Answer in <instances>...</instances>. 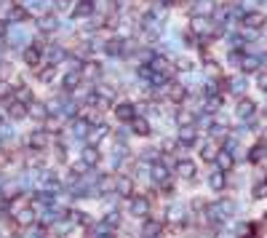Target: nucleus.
Here are the masks:
<instances>
[{"mask_svg":"<svg viewBox=\"0 0 267 238\" xmlns=\"http://www.w3.org/2000/svg\"><path fill=\"white\" fill-rule=\"evenodd\" d=\"M152 209V204H150V198L147 196H131L128 198V212H131V217H147Z\"/></svg>","mask_w":267,"mask_h":238,"instance_id":"f257e3e1","label":"nucleus"},{"mask_svg":"<svg viewBox=\"0 0 267 238\" xmlns=\"http://www.w3.org/2000/svg\"><path fill=\"white\" fill-rule=\"evenodd\" d=\"M150 176H152L155 185H163V182L171 180V172H168V166L163 164V160H155V164H150Z\"/></svg>","mask_w":267,"mask_h":238,"instance_id":"f03ea898","label":"nucleus"},{"mask_svg":"<svg viewBox=\"0 0 267 238\" xmlns=\"http://www.w3.org/2000/svg\"><path fill=\"white\" fill-rule=\"evenodd\" d=\"M27 144H30V150H32V152L46 150V144H48V134H46V128H35V132L30 134Z\"/></svg>","mask_w":267,"mask_h":238,"instance_id":"7ed1b4c3","label":"nucleus"},{"mask_svg":"<svg viewBox=\"0 0 267 238\" xmlns=\"http://www.w3.org/2000/svg\"><path fill=\"white\" fill-rule=\"evenodd\" d=\"M112 190H115L118 198H131L134 196V180H131V176H118Z\"/></svg>","mask_w":267,"mask_h":238,"instance_id":"20e7f679","label":"nucleus"},{"mask_svg":"<svg viewBox=\"0 0 267 238\" xmlns=\"http://www.w3.org/2000/svg\"><path fill=\"white\" fill-rule=\"evenodd\" d=\"M176 174L179 176H184V180H192L195 174H198V166H195V160H190V158H182V160H176Z\"/></svg>","mask_w":267,"mask_h":238,"instance_id":"39448f33","label":"nucleus"},{"mask_svg":"<svg viewBox=\"0 0 267 238\" xmlns=\"http://www.w3.org/2000/svg\"><path fill=\"white\" fill-rule=\"evenodd\" d=\"M163 233V222L160 220H147L142 225V238H160Z\"/></svg>","mask_w":267,"mask_h":238,"instance_id":"423d86ee","label":"nucleus"},{"mask_svg":"<svg viewBox=\"0 0 267 238\" xmlns=\"http://www.w3.org/2000/svg\"><path fill=\"white\" fill-rule=\"evenodd\" d=\"M214 160H216V168H219V172H224V174L235 166V156H232V152H227V150H219Z\"/></svg>","mask_w":267,"mask_h":238,"instance_id":"0eeeda50","label":"nucleus"},{"mask_svg":"<svg viewBox=\"0 0 267 238\" xmlns=\"http://www.w3.org/2000/svg\"><path fill=\"white\" fill-rule=\"evenodd\" d=\"M115 115H118V120H123V124H131V120L136 118V107L128 104V102H123V104L115 107Z\"/></svg>","mask_w":267,"mask_h":238,"instance_id":"6e6552de","label":"nucleus"},{"mask_svg":"<svg viewBox=\"0 0 267 238\" xmlns=\"http://www.w3.org/2000/svg\"><path fill=\"white\" fill-rule=\"evenodd\" d=\"M176 142L182 144V148H192V144L198 142V132H195L192 126H187V128H179V136H176Z\"/></svg>","mask_w":267,"mask_h":238,"instance_id":"1a4fd4ad","label":"nucleus"},{"mask_svg":"<svg viewBox=\"0 0 267 238\" xmlns=\"http://www.w3.org/2000/svg\"><path fill=\"white\" fill-rule=\"evenodd\" d=\"M16 222L22 228H32L35 225V209L32 206H22V209L16 212Z\"/></svg>","mask_w":267,"mask_h":238,"instance_id":"9d476101","label":"nucleus"},{"mask_svg":"<svg viewBox=\"0 0 267 238\" xmlns=\"http://www.w3.org/2000/svg\"><path fill=\"white\" fill-rule=\"evenodd\" d=\"M254 112H256V104L251 102V99H240V102H238V118L240 120H251V118H254Z\"/></svg>","mask_w":267,"mask_h":238,"instance_id":"9b49d317","label":"nucleus"},{"mask_svg":"<svg viewBox=\"0 0 267 238\" xmlns=\"http://www.w3.org/2000/svg\"><path fill=\"white\" fill-rule=\"evenodd\" d=\"M224 185H227V176H224V172H219V168H214V172L208 174V188L211 190H224Z\"/></svg>","mask_w":267,"mask_h":238,"instance_id":"f8f14e48","label":"nucleus"},{"mask_svg":"<svg viewBox=\"0 0 267 238\" xmlns=\"http://www.w3.org/2000/svg\"><path fill=\"white\" fill-rule=\"evenodd\" d=\"M40 56H43V48H40V46H30V48L24 51V62H27L30 67H38V64H40Z\"/></svg>","mask_w":267,"mask_h":238,"instance_id":"ddd939ff","label":"nucleus"},{"mask_svg":"<svg viewBox=\"0 0 267 238\" xmlns=\"http://www.w3.org/2000/svg\"><path fill=\"white\" fill-rule=\"evenodd\" d=\"M264 16H262V14H256V11H251V14H243V24H246L248 30H259V27H262L264 24Z\"/></svg>","mask_w":267,"mask_h":238,"instance_id":"4468645a","label":"nucleus"},{"mask_svg":"<svg viewBox=\"0 0 267 238\" xmlns=\"http://www.w3.org/2000/svg\"><path fill=\"white\" fill-rule=\"evenodd\" d=\"M80 80H83V75H80V70H72V72H67L64 75V91H75L78 86H80Z\"/></svg>","mask_w":267,"mask_h":238,"instance_id":"2eb2a0df","label":"nucleus"},{"mask_svg":"<svg viewBox=\"0 0 267 238\" xmlns=\"http://www.w3.org/2000/svg\"><path fill=\"white\" fill-rule=\"evenodd\" d=\"M216 152H219V144H216V140H208V142L200 148V158H203V160H208V164H211V160L216 158Z\"/></svg>","mask_w":267,"mask_h":238,"instance_id":"dca6fc26","label":"nucleus"},{"mask_svg":"<svg viewBox=\"0 0 267 238\" xmlns=\"http://www.w3.org/2000/svg\"><path fill=\"white\" fill-rule=\"evenodd\" d=\"M192 32H198V35H203V32H214V30H211L208 16H195V19H192Z\"/></svg>","mask_w":267,"mask_h":238,"instance_id":"f3484780","label":"nucleus"},{"mask_svg":"<svg viewBox=\"0 0 267 238\" xmlns=\"http://www.w3.org/2000/svg\"><path fill=\"white\" fill-rule=\"evenodd\" d=\"M184 214H187L184 206H182V204H174V206L166 212V217H168V222H184Z\"/></svg>","mask_w":267,"mask_h":238,"instance_id":"a211bd4d","label":"nucleus"},{"mask_svg":"<svg viewBox=\"0 0 267 238\" xmlns=\"http://www.w3.org/2000/svg\"><path fill=\"white\" fill-rule=\"evenodd\" d=\"M83 164H88V166H96L99 164V150L96 148H91V144H86L83 148Z\"/></svg>","mask_w":267,"mask_h":238,"instance_id":"6ab92c4d","label":"nucleus"},{"mask_svg":"<svg viewBox=\"0 0 267 238\" xmlns=\"http://www.w3.org/2000/svg\"><path fill=\"white\" fill-rule=\"evenodd\" d=\"M107 132H110L107 126H96V128H91V134H88V144H91V148H96V144L107 136Z\"/></svg>","mask_w":267,"mask_h":238,"instance_id":"aec40b11","label":"nucleus"},{"mask_svg":"<svg viewBox=\"0 0 267 238\" xmlns=\"http://www.w3.org/2000/svg\"><path fill=\"white\" fill-rule=\"evenodd\" d=\"M176 124H179V128L192 126V124H195V112H192V110H179V112H176Z\"/></svg>","mask_w":267,"mask_h":238,"instance_id":"412c9836","label":"nucleus"},{"mask_svg":"<svg viewBox=\"0 0 267 238\" xmlns=\"http://www.w3.org/2000/svg\"><path fill=\"white\" fill-rule=\"evenodd\" d=\"M131 128H134V134H139V136L150 134V124H147V118H134L131 120Z\"/></svg>","mask_w":267,"mask_h":238,"instance_id":"4be33fe9","label":"nucleus"},{"mask_svg":"<svg viewBox=\"0 0 267 238\" xmlns=\"http://www.w3.org/2000/svg\"><path fill=\"white\" fill-rule=\"evenodd\" d=\"M267 156V142H262V144H254V148H251V152H248V160H262Z\"/></svg>","mask_w":267,"mask_h":238,"instance_id":"5701e85b","label":"nucleus"},{"mask_svg":"<svg viewBox=\"0 0 267 238\" xmlns=\"http://www.w3.org/2000/svg\"><path fill=\"white\" fill-rule=\"evenodd\" d=\"M70 222H72V225H91V214H86V212H70Z\"/></svg>","mask_w":267,"mask_h":238,"instance_id":"b1692460","label":"nucleus"},{"mask_svg":"<svg viewBox=\"0 0 267 238\" xmlns=\"http://www.w3.org/2000/svg\"><path fill=\"white\" fill-rule=\"evenodd\" d=\"M86 132H91V124L86 118H75V124H72V134L75 136H83Z\"/></svg>","mask_w":267,"mask_h":238,"instance_id":"393cba45","label":"nucleus"},{"mask_svg":"<svg viewBox=\"0 0 267 238\" xmlns=\"http://www.w3.org/2000/svg\"><path fill=\"white\" fill-rule=\"evenodd\" d=\"M259 67V56H243L240 59V70L243 72H254Z\"/></svg>","mask_w":267,"mask_h":238,"instance_id":"a878e982","label":"nucleus"},{"mask_svg":"<svg viewBox=\"0 0 267 238\" xmlns=\"http://www.w3.org/2000/svg\"><path fill=\"white\" fill-rule=\"evenodd\" d=\"M227 86H230L232 94H243V88H246V78H243V75H238V78H230V80H227Z\"/></svg>","mask_w":267,"mask_h":238,"instance_id":"bb28decb","label":"nucleus"},{"mask_svg":"<svg viewBox=\"0 0 267 238\" xmlns=\"http://www.w3.org/2000/svg\"><path fill=\"white\" fill-rule=\"evenodd\" d=\"M168 88V96H171V102H182V99L187 96V91L182 86H166Z\"/></svg>","mask_w":267,"mask_h":238,"instance_id":"cd10ccee","label":"nucleus"},{"mask_svg":"<svg viewBox=\"0 0 267 238\" xmlns=\"http://www.w3.org/2000/svg\"><path fill=\"white\" fill-rule=\"evenodd\" d=\"M8 112H11V118H24V115H27V107L22 104V102H14Z\"/></svg>","mask_w":267,"mask_h":238,"instance_id":"c85d7f7f","label":"nucleus"},{"mask_svg":"<svg viewBox=\"0 0 267 238\" xmlns=\"http://www.w3.org/2000/svg\"><path fill=\"white\" fill-rule=\"evenodd\" d=\"M102 222H104V225H107L110 230H115L118 225H120V217H118V212H112V214H107V217L102 220Z\"/></svg>","mask_w":267,"mask_h":238,"instance_id":"c756f323","label":"nucleus"},{"mask_svg":"<svg viewBox=\"0 0 267 238\" xmlns=\"http://www.w3.org/2000/svg\"><path fill=\"white\" fill-rule=\"evenodd\" d=\"M254 198H256V201H262V198H267V182L262 180V182H259V185L254 188Z\"/></svg>","mask_w":267,"mask_h":238,"instance_id":"7c9ffc66","label":"nucleus"},{"mask_svg":"<svg viewBox=\"0 0 267 238\" xmlns=\"http://www.w3.org/2000/svg\"><path fill=\"white\" fill-rule=\"evenodd\" d=\"M24 16H27V11L22 8V6H16V8L8 14V22H19V19H24Z\"/></svg>","mask_w":267,"mask_h":238,"instance_id":"2f4dec72","label":"nucleus"},{"mask_svg":"<svg viewBox=\"0 0 267 238\" xmlns=\"http://www.w3.org/2000/svg\"><path fill=\"white\" fill-rule=\"evenodd\" d=\"M104 51H107V54H112V56H115V54H120L123 48H120V43H118V40H110V43L104 46Z\"/></svg>","mask_w":267,"mask_h":238,"instance_id":"473e14b6","label":"nucleus"},{"mask_svg":"<svg viewBox=\"0 0 267 238\" xmlns=\"http://www.w3.org/2000/svg\"><path fill=\"white\" fill-rule=\"evenodd\" d=\"M256 86L267 94V72H259V75H256Z\"/></svg>","mask_w":267,"mask_h":238,"instance_id":"72a5a7b5","label":"nucleus"},{"mask_svg":"<svg viewBox=\"0 0 267 238\" xmlns=\"http://www.w3.org/2000/svg\"><path fill=\"white\" fill-rule=\"evenodd\" d=\"M32 115L35 118H48V110H43L40 104H32Z\"/></svg>","mask_w":267,"mask_h":238,"instance_id":"f704fd0d","label":"nucleus"},{"mask_svg":"<svg viewBox=\"0 0 267 238\" xmlns=\"http://www.w3.org/2000/svg\"><path fill=\"white\" fill-rule=\"evenodd\" d=\"M38 78H40V80H46V83H48V80L54 78V67H48V70H43L40 75H38Z\"/></svg>","mask_w":267,"mask_h":238,"instance_id":"c9c22d12","label":"nucleus"},{"mask_svg":"<svg viewBox=\"0 0 267 238\" xmlns=\"http://www.w3.org/2000/svg\"><path fill=\"white\" fill-rule=\"evenodd\" d=\"M6 204H8V198H6L3 190H0V209H6Z\"/></svg>","mask_w":267,"mask_h":238,"instance_id":"e433bc0d","label":"nucleus"},{"mask_svg":"<svg viewBox=\"0 0 267 238\" xmlns=\"http://www.w3.org/2000/svg\"><path fill=\"white\" fill-rule=\"evenodd\" d=\"M96 238H115V236H112V233H99Z\"/></svg>","mask_w":267,"mask_h":238,"instance_id":"4c0bfd02","label":"nucleus"},{"mask_svg":"<svg viewBox=\"0 0 267 238\" xmlns=\"http://www.w3.org/2000/svg\"><path fill=\"white\" fill-rule=\"evenodd\" d=\"M264 228H267V214H264Z\"/></svg>","mask_w":267,"mask_h":238,"instance_id":"58836bf2","label":"nucleus"},{"mask_svg":"<svg viewBox=\"0 0 267 238\" xmlns=\"http://www.w3.org/2000/svg\"><path fill=\"white\" fill-rule=\"evenodd\" d=\"M0 124H3V112H0Z\"/></svg>","mask_w":267,"mask_h":238,"instance_id":"ea45409f","label":"nucleus"},{"mask_svg":"<svg viewBox=\"0 0 267 238\" xmlns=\"http://www.w3.org/2000/svg\"><path fill=\"white\" fill-rule=\"evenodd\" d=\"M171 3H182V0H171Z\"/></svg>","mask_w":267,"mask_h":238,"instance_id":"a19ab883","label":"nucleus"},{"mask_svg":"<svg viewBox=\"0 0 267 238\" xmlns=\"http://www.w3.org/2000/svg\"><path fill=\"white\" fill-rule=\"evenodd\" d=\"M264 142H267V134H264Z\"/></svg>","mask_w":267,"mask_h":238,"instance_id":"79ce46f5","label":"nucleus"},{"mask_svg":"<svg viewBox=\"0 0 267 238\" xmlns=\"http://www.w3.org/2000/svg\"><path fill=\"white\" fill-rule=\"evenodd\" d=\"M264 182H267V176H264Z\"/></svg>","mask_w":267,"mask_h":238,"instance_id":"37998d69","label":"nucleus"},{"mask_svg":"<svg viewBox=\"0 0 267 238\" xmlns=\"http://www.w3.org/2000/svg\"><path fill=\"white\" fill-rule=\"evenodd\" d=\"M264 112H267V107H264Z\"/></svg>","mask_w":267,"mask_h":238,"instance_id":"c03bdc74","label":"nucleus"}]
</instances>
